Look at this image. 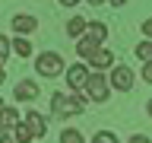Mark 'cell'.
<instances>
[{"label":"cell","instance_id":"1","mask_svg":"<svg viewBox=\"0 0 152 143\" xmlns=\"http://www.w3.org/2000/svg\"><path fill=\"white\" fill-rule=\"evenodd\" d=\"M86 108V99L79 92L66 95V92H54L51 95V114L54 118H73V114H83Z\"/></svg>","mask_w":152,"mask_h":143},{"label":"cell","instance_id":"2","mask_svg":"<svg viewBox=\"0 0 152 143\" xmlns=\"http://www.w3.org/2000/svg\"><path fill=\"white\" fill-rule=\"evenodd\" d=\"M86 99H92V102H108V95H111V86H108V76L102 73V70H89V76H86Z\"/></svg>","mask_w":152,"mask_h":143},{"label":"cell","instance_id":"3","mask_svg":"<svg viewBox=\"0 0 152 143\" xmlns=\"http://www.w3.org/2000/svg\"><path fill=\"white\" fill-rule=\"evenodd\" d=\"M35 70L41 76H48V80H54V76H64V57L57 54V51H45V54L35 57Z\"/></svg>","mask_w":152,"mask_h":143},{"label":"cell","instance_id":"4","mask_svg":"<svg viewBox=\"0 0 152 143\" xmlns=\"http://www.w3.org/2000/svg\"><path fill=\"white\" fill-rule=\"evenodd\" d=\"M133 80H136V76H133L130 67H127V64H117L111 70V76H108V86L117 89V92H130V89H133Z\"/></svg>","mask_w":152,"mask_h":143},{"label":"cell","instance_id":"5","mask_svg":"<svg viewBox=\"0 0 152 143\" xmlns=\"http://www.w3.org/2000/svg\"><path fill=\"white\" fill-rule=\"evenodd\" d=\"M64 76H66V86H70L73 92H79V89L86 86L89 67H86V64H73V67H66V70H64Z\"/></svg>","mask_w":152,"mask_h":143},{"label":"cell","instance_id":"6","mask_svg":"<svg viewBox=\"0 0 152 143\" xmlns=\"http://www.w3.org/2000/svg\"><path fill=\"white\" fill-rule=\"evenodd\" d=\"M22 124L32 130V140H41V137L48 133V118L38 114V111H26V121H22Z\"/></svg>","mask_w":152,"mask_h":143},{"label":"cell","instance_id":"7","mask_svg":"<svg viewBox=\"0 0 152 143\" xmlns=\"http://www.w3.org/2000/svg\"><path fill=\"white\" fill-rule=\"evenodd\" d=\"M38 92H41V89H38L35 80H19L16 89H13V99H16V102H32V99H38Z\"/></svg>","mask_w":152,"mask_h":143},{"label":"cell","instance_id":"8","mask_svg":"<svg viewBox=\"0 0 152 143\" xmlns=\"http://www.w3.org/2000/svg\"><path fill=\"white\" fill-rule=\"evenodd\" d=\"M38 29V19L28 16V13H16L13 16V32H19V35H32Z\"/></svg>","mask_w":152,"mask_h":143},{"label":"cell","instance_id":"9","mask_svg":"<svg viewBox=\"0 0 152 143\" xmlns=\"http://www.w3.org/2000/svg\"><path fill=\"white\" fill-rule=\"evenodd\" d=\"M98 48H102V41H95L92 35H79V41H76V54L83 57V60H89Z\"/></svg>","mask_w":152,"mask_h":143},{"label":"cell","instance_id":"10","mask_svg":"<svg viewBox=\"0 0 152 143\" xmlns=\"http://www.w3.org/2000/svg\"><path fill=\"white\" fill-rule=\"evenodd\" d=\"M89 67H92V70H108V67H114V54L108 48H98V51L89 57Z\"/></svg>","mask_w":152,"mask_h":143},{"label":"cell","instance_id":"11","mask_svg":"<svg viewBox=\"0 0 152 143\" xmlns=\"http://www.w3.org/2000/svg\"><path fill=\"white\" fill-rule=\"evenodd\" d=\"M16 124H19V111L13 105H3V108H0V127H3V130H13Z\"/></svg>","mask_w":152,"mask_h":143},{"label":"cell","instance_id":"12","mask_svg":"<svg viewBox=\"0 0 152 143\" xmlns=\"http://www.w3.org/2000/svg\"><path fill=\"white\" fill-rule=\"evenodd\" d=\"M86 32H89L95 41H104V38H108V26L98 22V19H89V22H86Z\"/></svg>","mask_w":152,"mask_h":143},{"label":"cell","instance_id":"13","mask_svg":"<svg viewBox=\"0 0 152 143\" xmlns=\"http://www.w3.org/2000/svg\"><path fill=\"white\" fill-rule=\"evenodd\" d=\"M86 22H89V19H83V16H73L70 22H66V35H70V38H79V35H86Z\"/></svg>","mask_w":152,"mask_h":143},{"label":"cell","instance_id":"14","mask_svg":"<svg viewBox=\"0 0 152 143\" xmlns=\"http://www.w3.org/2000/svg\"><path fill=\"white\" fill-rule=\"evenodd\" d=\"M10 51H16L19 57H28V54H32V41H28L26 35H19L16 41H10Z\"/></svg>","mask_w":152,"mask_h":143},{"label":"cell","instance_id":"15","mask_svg":"<svg viewBox=\"0 0 152 143\" xmlns=\"http://www.w3.org/2000/svg\"><path fill=\"white\" fill-rule=\"evenodd\" d=\"M13 140H16V143H32V130H28L26 124L19 121L16 127H13Z\"/></svg>","mask_w":152,"mask_h":143},{"label":"cell","instance_id":"16","mask_svg":"<svg viewBox=\"0 0 152 143\" xmlns=\"http://www.w3.org/2000/svg\"><path fill=\"white\" fill-rule=\"evenodd\" d=\"M60 143H86V140H83V133H79V130H73V127H66V130L60 133Z\"/></svg>","mask_w":152,"mask_h":143},{"label":"cell","instance_id":"17","mask_svg":"<svg viewBox=\"0 0 152 143\" xmlns=\"http://www.w3.org/2000/svg\"><path fill=\"white\" fill-rule=\"evenodd\" d=\"M136 57H140V60H152V45L149 41H140V45H136Z\"/></svg>","mask_w":152,"mask_h":143},{"label":"cell","instance_id":"18","mask_svg":"<svg viewBox=\"0 0 152 143\" xmlns=\"http://www.w3.org/2000/svg\"><path fill=\"white\" fill-rule=\"evenodd\" d=\"M92 143H117V133H111V130H98L92 137Z\"/></svg>","mask_w":152,"mask_h":143},{"label":"cell","instance_id":"19","mask_svg":"<svg viewBox=\"0 0 152 143\" xmlns=\"http://www.w3.org/2000/svg\"><path fill=\"white\" fill-rule=\"evenodd\" d=\"M7 57H10V38H7V35H0V64H3Z\"/></svg>","mask_w":152,"mask_h":143},{"label":"cell","instance_id":"20","mask_svg":"<svg viewBox=\"0 0 152 143\" xmlns=\"http://www.w3.org/2000/svg\"><path fill=\"white\" fill-rule=\"evenodd\" d=\"M142 80L152 83V60H142Z\"/></svg>","mask_w":152,"mask_h":143},{"label":"cell","instance_id":"21","mask_svg":"<svg viewBox=\"0 0 152 143\" xmlns=\"http://www.w3.org/2000/svg\"><path fill=\"white\" fill-rule=\"evenodd\" d=\"M0 143H16V140H13V133H10V130L0 127Z\"/></svg>","mask_w":152,"mask_h":143},{"label":"cell","instance_id":"22","mask_svg":"<svg viewBox=\"0 0 152 143\" xmlns=\"http://www.w3.org/2000/svg\"><path fill=\"white\" fill-rule=\"evenodd\" d=\"M127 143H152V140H149V137H142V133H133Z\"/></svg>","mask_w":152,"mask_h":143},{"label":"cell","instance_id":"23","mask_svg":"<svg viewBox=\"0 0 152 143\" xmlns=\"http://www.w3.org/2000/svg\"><path fill=\"white\" fill-rule=\"evenodd\" d=\"M3 83H7V67L0 64V86H3Z\"/></svg>","mask_w":152,"mask_h":143},{"label":"cell","instance_id":"24","mask_svg":"<svg viewBox=\"0 0 152 143\" xmlns=\"http://www.w3.org/2000/svg\"><path fill=\"white\" fill-rule=\"evenodd\" d=\"M57 3H60V7H76L79 0H57Z\"/></svg>","mask_w":152,"mask_h":143},{"label":"cell","instance_id":"25","mask_svg":"<svg viewBox=\"0 0 152 143\" xmlns=\"http://www.w3.org/2000/svg\"><path fill=\"white\" fill-rule=\"evenodd\" d=\"M111 3H114V7H124V3H127V0H111Z\"/></svg>","mask_w":152,"mask_h":143},{"label":"cell","instance_id":"26","mask_svg":"<svg viewBox=\"0 0 152 143\" xmlns=\"http://www.w3.org/2000/svg\"><path fill=\"white\" fill-rule=\"evenodd\" d=\"M89 3H92V7H102V3H104V0H89Z\"/></svg>","mask_w":152,"mask_h":143},{"label":"cell","instance_id":"27","mask_svg":"<svg viewBox=\"0 0 152 143\" xmlns=\"http://www.w3.org/2000/svg\"><path fill=\"white\" fill-rule=\"evenodd\" d=\"M0 108H3V102H0Z\"/></svg>","mask_w":152,"mask_h":143}]
</instances>
